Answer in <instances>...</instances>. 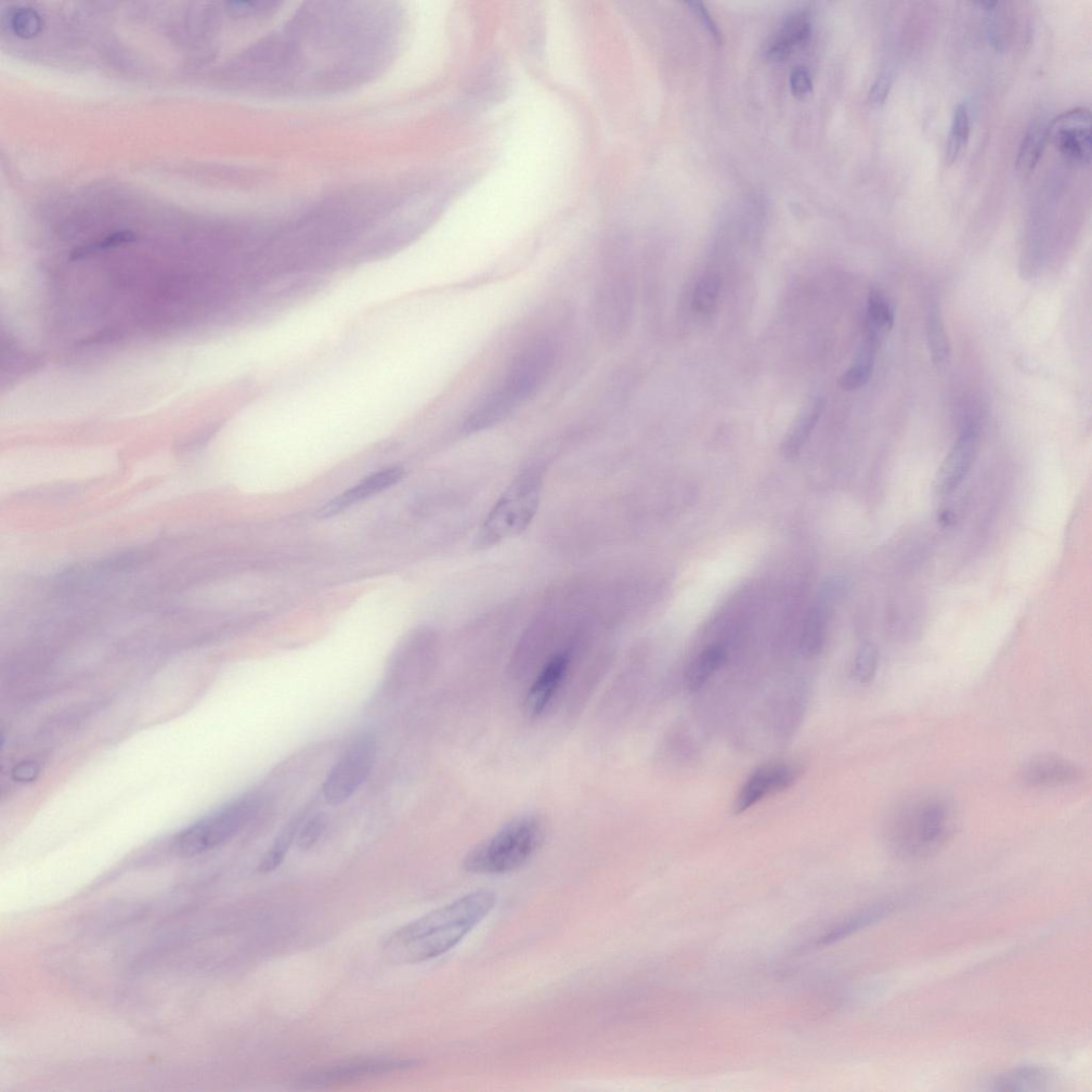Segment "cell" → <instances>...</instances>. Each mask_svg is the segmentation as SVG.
Returning <instances> with one entry per match:
<instances>
[{"mask_svg":"<svg viewBox=\"0 0 1092 1092\" xmlns=\"http://www.w3.org/2000/svg\"><path fill=\"white\" fill-rule=\"evenodd\" d=\"M926 328L932 361L935 364L945 363L951 356V344L938 309H931Z\"/></svg>","mask_w":1092,"mask_h":1092,"instance_id":"d4e9b609","label":"cell"},{"mask_svg":"<svg viewBox=\"0 0 1092 1092\" xmlns=\"http://www.w3.org/2000/svg\"><path fill=\"white\" fill-rule=\"evenodd\" d=\"M726 659L724 648L714 645L701 651L688 665L685 672V686L689 692H698L704 687L714 673L717 672Z\"/></svg>","mask_w":1092,"mask_h":1092,"instance_id":"d6986e66","label":"cell"},{"mask_svg":"<svg viewBox=\"0 0 1092 1092\" xmlns=\"http://www.w3.org/2000/svg\"><path fill=\"white\" fill-rule=\"evenodd\" d=\"M298 819L289 824L288 827L284 828V830L276 839L275 843L272 844V847L265 854L261 864H259V872L264 874L271 873L283 863L286 854H288L292 844L298 835Z\"/></svg>","mask_w":1092,"mask_h":1092,"instance_id":"484cf974","label":"cell"},{"mask_svg":"<svg viewBox=\"0 0 1092 1092\" xmlns=\"http://www.w3.org/2000/svg\"><path fill=\"white\" fill-rule=\"evenodd\" d=\"M418 1061L395 1058H359L327 1065L299 1075L297 1082L307 1086H333L366 1080L411 1069Z\"/></svg>","mask_w":1092,"mask_h":1092,"instance_id":"9c48e42d","label":"cell"},{"mask_svg":"<svg viewBox=\"0 0 1092 1092\" xmlns=\"http://www.w3.org/2000/svg\"><path fill=\"white\" fill-rule=\"evenodd\" d=\"M545 832V823L539 815L515 817L467 853L463 868L467 873L480 875L514 872L540 850Z\"/></svg>","mask_w":1092,"mask_h":1092,"instance_id":"3957f363","label":"cell"},{"mask_svg":"<svg viewBox=\"0 0 1092 1092\" xmlns=\"http://www.w3.org/2000/svg\"><path fill=\"white\" fill-rule=\"evenodd\" d=\"M569 665L568 653H557L546 662L525 698L524 708L529 717H538L548 709L563 684Z\"/></svg>","mask_w":1092,"mask_h":1092,"instance_id":"5bb4252c","label":"cell"},{"mask_svg":"<svg viewBox=\"0 0 1092 1092\" xmlns=\"http://www.w3.org/2000/svg\"><path fill=\"white\" fill-rule=\"evenodd\" d=\"M824 410V401L814 398L804 406L798 419L786 436L783 451L786 458H795L808 440Z\"/></svg>","mask_w":1092,"mask_h":1092,"instance_id":"ffe728a7","label":"cell"},{"mask_svg":"<svg viewBox=\"0 0 1092 1092\" xmlns=\"http://www.w3.org/2000/svg\"><path fill=\"white\" fill-rule=\"evenodd\" d=\"M894 313L890 305L879 292L872 291L868 296L866 330L880 336L893 326Z\"/></svg>","mask_w":1092,"mask_h":1092,"instance_id":"cb8c5ba5","label":"cell"},{"mask_svg":"<svg viewBox=\"0 0 1092 1092\" xmlns=\"http://www.w3.org/2000/svg\"><path fill=\"white\" fill-rule=\"evenodd\" d=\"M497 894L479 890L434 910L398 929L387 941L388 955L404 964H420L446 954L483 921Z\"/></svg>","mask_w":1092,"mask_h":1092,"instance_id":"6da1fadb","label":"cell"},{"mask_svg":"<svg viewBox=\"0 0 1092 1092\" xmlns=\"http://www.w3.org/2000/svg\"><path fill=\"white\" fill-rule=\"evenodd\" d=\"M543 472L540 464H532L518 474L478 530V548H490L518 536L529 526L539 509Z\"/></svg>","mask_w":1092,"mask_h":1092,"instance_id":"277c9868","label":"cell"},{"mask_svg":"<svg viewBox=\"0 0 1092 1092\" xmlns=\"http://www.w3.org/2000/svg\"><path fill=\"white\" fill-rule=\"evenodd\" d=\"M1021 776L1024 784L1032 787L1055 788L1073 785L1082 772L1069 760L1047 754L1026 762Z\"/></svg>","mask_w":1092,"mask_h":1092,"instance_id":"4fadbf2b","label":"cell"},{"mask_svg":"<svg viewBox=\"0 0 1092 1092\" xmlns=\"http://www.w3.org/2000/svg\"><path fill=\"white\" fill-rule=\"evenodd\" d=\"M956 828V809L950 800L937 795L922 796L905 803L892 816L888 842L903 859H922L945 847Z\"/></svg>","mask_w":1092,"mask_h":1092,"instance_id":"7a4b0ae2","label":"cell"},{"mask_svg":"<svg viewBox=\"0 0 1092 1092\" xmlns=\"http://www.w3.org/2000/svg\"><path fill=\"white\" fill-rule=\"evenodd\" d=\"M375 757V737L372 734L357 737L344 751L324 782V799L331 805L346 802L367 782Z\"/></svg>","mask_w":1092,"mask_h":1092,"instance_id":"ba28073f","label":"cell"},{"mask_svg":"<svg viewBox=\"0 0 1092 1092\" xmlns=\"http://www.w3.org/2000/svg\"><path fill=\"white\" fill-rule=\"evenodd\" d=\"M791 94L797 99H803L812 93L813 84L810 73L804 67H796L789 75Z\"/></svg>","mask_w":1092,"mask_h":1092,"instance_id":"1f68e13d","label":"cell"},{"mask_svg":"<svg viewBox=\"0 0 1092 1092\" xmlns=\"http://www.w3.org/2000/svg\"><path fill=\"white\" fill-rule=\"evenodd\" d=\"M1053 1083L1052 1073L1037 1065H1027L999 1074L993 1078L991 1089L996 1091H1039Z\"/></svg>","mask_w":1092,"mask_h":1092,"instance_id":"ac0fdd59","label":"cell"},{"mask_svg":"<svg viewBox=\"0 0 1092 1092\" xmlns=\"http://www.w3.org/2000/svg\"><path fill=\"white\" fill-rule=\"evenodd\" d=\"M405 472L401 467H389V469L382 470L380 472L374 473L360 481L355 487L345 491L340 497H337L326 506L320 512V515L324 517L332 516L336 513L343 512L348 507L353 506L361 501L367 500L376 493L391 488L399 483L404 477Z\"/></svg>","mask_w":1092,"mask_h":1092,"instance_id":"9a60e30c","label":"cell"},{"mask_svg":"<svg viewBox=\"0 0 1092 1092\" xmlns=\"http://www.w3.org/2000/svg\"><path fill=\"white\" fill-rule=\"evenodd\" d=\"M556 346L549 339L531 342L519 351L498 391L484 400L487 410L503 422L534 397L554 370Z\"/></svg>","mask_w":1092,"mask_h":1092,"instance_id":"5b68a950","label":"cell"},{"mask_svg":"<svg viewBox=\"0 0 1092 1092\" xmlns=\"http://www.w3.org/2000/svg\"><path fill=\"white\" fill-rule=\"evenodd\" d=\"M980 441V429L977 424L968 425L960 434L954 446L947 453L935 477L934 488L938 493L954 492L968 475Z\"/></svg>","mask_w":1092,"mask_h":1092,"instance_id":"7c38bea8","label":"cell"},{"mask_svg":"<svg viewBox=\"0 0 1092 1092\" xmlns=\"http://www.w3.org/2000/svg\"><path fill=\"white\" fill-rule=\"evenodd\" d=\"M892 903H879L857 910V912L829 926L825 932L811 941L810 945L812 947L827 946L848 938L850 935L885 919L892 912Z\"/></svg>","mask_w":1092,"mask_h":1092,"instance_id":"e0dca14e","label":"cell"},{"mask_svg":"<svg viewBox=\"0 0 1092 1092\" xmlns=\"http://www.w3.org/2000/svg\"><path fill=\"white\" fill-rule=\"evenodd\" d=\"M873 369V361L857 357L853 366L842 375L840 385L847 391L860 388L869 381Z\"/></svg>","mask_w":1092,"mask_h":1092,"instance_id":"f546056e","label":"cell"},{"mask_svg":"<svg viewBox=\"0 0 1092 1092\" xmlns=\"http://www.w3.org/2000/svg\"><path fill=\"white\" fill-rule=\"evenodd\" d=\"M799 776V767L788 763L760 767L740 788L733 805L734 814H742L763 799L787 789L797 782Z\"/></svg>","mask_w":1092,"mask_h":1092,"instance_id":"8fae6325","label":"cell"},{"mask_svg":"<svg viewBox=\"0 0 1092 1092\" xmlns=\"http://www.w3.org/2000/svg\"><path fill=\"white\" fill-rule=\"evenodd\" d=\"M262 804L261 797L255 795L233 801L181 831L174 840L173 851L180 856L191 857L223 847L249 825Z\"/></svg>","mask_w":1092,"mask_h":1092,"instance_id":"8992f818","label":"cell"},{"mask_svg":"<svg viewBox=\"0 0 1092 1092\" xmlns=\"http://www.w3.org/2000/svg\"><path fill=\"white\" fill-rule=\"evenodd\" d=\"M879 664L878 648L873 644H865L857 651L853 661V674L856 681L866 684L875 678Z\"/></svg>","mask_w":1092,"mask_h":1092,"instance_id":"83f0119b","label":"cell"},{"mask_svg":"<svg viewBox=\"0 0 1092 1092\" xmlns=\"http://www.w3.org/2000/svg\"><path fill=\"white\" fill-rule=\"evenodd\" d=\"M686 5L692 9L695 15L698 17L702 25L708 30L712 36L717 42L722 41V34L717 22L711 17L706 5L700 2H688Z\"/></svg>","mask_w":1092,"mask_h":1092,"instance_id":"836d02e7","label":"cell"},{"mask_svg":"<svg viewBox=\"0 0 1092 1092\" xmlns=\"http://www.w3.org/2000/svg\"><path fill=\"white\" fill-rule=\"evenodd\" d=\"M1049 139L1065 161L1076 166L1091 161V113L1086 108H1074L1058 116L1049 125Z\"/></svg>","mask_w":1092,"mask_h":1092,"instance_id":"30bf717a","label":"cell"},{"mask_svg":"<svg viewBox=\"0 0 1092 1092\" xmlns=\"http://www.w3.org/2000/svg\"><path fill=\"white\" fill-rule=\"evenodd\" d=\"M1049 125L1044 120L1035 121L1023 137L1017 159V171L1029 176L1035 171L1049 139Z\"/></svg>","mask_w":1092,"mask_h":1092,"instance_id":"44dd1931","label":"cell"},{"mask_svg":"<svg viewBox=\"0 0 1092 1092\" xmlns=\"http://www.w3.org/2000/svg\"><path fill=\"white\" fill-rule=\"evenodd\" d=\"M970 136V116L965 105H958L954 111L951 133L946 147V163L955 164L962 151L967 147Z\"/></svg>","mask_w":1092,"mask_h":1092,"instance_id":"7402d4cb","label":"cell"},{"mask_svg":"<svg viewBox=\"0 0 1092 1092\" xmlns=\"http://www.w3.org/2000/svg\"><path fill=\"white\" fill-rule=\"evenodd\" d=\"M11 26L17 34L24 37L35 35L41 29L40 17L36 12L28 8H19L13 12Z\"/></svg>","mask_w":1092,"mask_h":1092,"instance_id":"4dcf8cb0","label":"cell"},{"mask_svg":"<svg viewBox=\"0 0 1092 1092\" xmlns=\"http://www.w3.org/2000/svg\"><path fill=\"white\" fill-rule=\"evenodd\" d=\"M720 292V279L717 275H707L696 286L693 297V308L697 313L708 315L717 306Z\"/></svg>","mask_w":1092,"mask_h":1092,"instance_id":"4316f807","label":"cell"},{"mask_svg":"<svg viewBox=\"0 0 1092 1092\" xmlns=\"http://www.w3.org/2000/svg\"><path fill=\"white\" fill-rule=\"evenodd\" d=\"M939 521L940 523H944V525L946 526L951 525L952 523H954V515L948 512H942L940 514Z\"/></svg>","mask_w":1092,"mask_h":1092,"instance_id":"d590c367","label":"cell"},{"mask_svg":"<svg viewBox=\"0 0 1092 1092\" xmlns=\"http://www.w3.org/2000/svg\"><path fill=\"white\" fill-rule=\"evenodd\" d=\"M594 296L597 331L606 342L618 343L628 329L631 310L630 277L618 252L605 257Z\"/></svg>","mask_w":1092,"mask_h":1092,"instance_id":"52a82bcc","label":"cell"},{"mask_svg":"<svg viewBox=\"0 0 1092 1092\" xmlns=\"http://www.w3.org/2000/svg\"><path fill=\"white\" fill-rule=\"evenodd\" d=\"M812 31L810 11L803 8L789 13L766 46V57L774 62L786 60L792 48L809 40Z\"/></svg>","mask_w":1092,"mask_h":1092,"instance_id":"2e32d148","label":"cell"},{"mask_svg":"<svg viewBox=\"0 0 1092 1092\" xmlns=\"http://www.w3.org/2000/svg\"><path fill=\"white\" fill-rule=\"evenodd\" d=\"M826 612L814 608L804 623L801 636V649L804 655L814 656L822 651L826 633Z\"/></svg>","mask_w":1092,"mask_h":1092,"instance_id":"603a6c76","label":"cell"},{"mask_svg":"<svg viewBox=\"0 0 1092 1092\" xmlns=\"http://www.w3.org/2000/svg\"><path fill=\"white\" fill-rule=\"evenodd\" d=\"M38 772H40V767L35 762L28 761L17 765L12 772V777L17 783H32L35 780Z\"/></svg>","mask_w":1092,"mask_h":1092,"instance_id":"e575fe53","label":"cell"},{"mask_svg":"<svg viewBox=\"0 0 1092 1092\" xmlns=\"http://www.w3.org/2000/svg\"><path fill=\"white\" fill-rule=\"evenodd\" d=\"M327 826L328 818L326 814L319 813L309 818L303 828L298 831L296 842L299 850L308 851L313 848L323 836Z\"/></svg>","mask_w":1092,"mask_h":1092,"instance_id":"f1b7e54d","label":"cell"},{"mask_svg":"<svg viewBox=\"0 0 1092 1092\" xmlns=\"http://www.w3.org/2000/svg\"><path fill=\"white\" fill-rule=\"evenodd\" d=\"M892 88V78L888 74H882L877 77L872 88L869 90L868 102L873 107H881L885 105V102L889 97Z\"/></svg>","mask_w":1092,"mask_h":1092,"instance_id":"d6a6232c","label":"cell"}]
</instances>
